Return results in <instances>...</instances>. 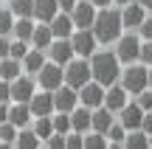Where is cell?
<instances>
[{
	"instance_id": "7bdbcfd3",
	"label": "cell",
	"mask_w": 152,
	"mask_h": 149,
	"mask_svg": "<svg viewBox=\"0 0 152 149\" xmlns=\"http://www.w3.org/2000/svg\"><path fill=\"white\" fill-rule=\"evenodd\" d=\"M138 3H141L144 9H152V0H138Z\"/></svg>"
},
{
	"instance_id": "ba28073f",
	"label": "cell",
	"mask_w": 152,
	"mask_h": 149,
	"mask_svg": "<svg viewBox=\"0 0 152 149\" xmlns=\"http://www.w3.org/2000/svg\"><path fill=\"white\" fill-rule=\"evenodd\" d=\"M104 96H107V90H104V84H99L96 79H93V82H87L85 87L79 90V101H82L85 107H90V110L104 107Z\"/></svg>"
},
{
	"instance_id": "4fadbf2b",
	"label": "cell",
	"mask_w": 152,
	"mask_h": 149,
	"mask_svg": "<svg viewBox=\"0 0 152 149\" xmlns=\"http://www.w3.org/2000/svg\"><path fill=\"white\" fill-rule=\"evenodd\" d=\"M127 96H130V90L124 87V84H110L107 87V96H104V107L107 110H113V113H121L127 107Z\"/></svg>"
},
{
	"instance_id": "4316f807",
	"label": "cell",
	"mask_w": 152,
	"mask_h": 149,
	"mask_svg": "<svg viewBox=\"0 0 152 149\" xmlns=\"http://www.w3.org/2000/svg\"><path fill=\"white\" fill-rule=\"evenodd\" d=\"M34 23H31V17H17V23H14V37L17 39H28V42H31V34H34Z\"/></svg>"
},
{
	"instance_id": "d590c367",
	"label": "cell",
	"mask_w": 152,
	"mask_h": 149,
	"mask_svg": "<svg viewBox=\"0 0 152 149\" xmlns=\"http://www.w3.org/2000/svg\"><path fill=\"white\" fill-rule=\"evenodd\" d=\"M141 62L152 65V39H141Z\"/></svg>"
},
{
	"instance_id": "9a60e30c",
	"label": "cell",
	"mask_w": 152,
	"mask_h": 149,
	"mask_svg": "<svg viewBox=\"0 0 152 149\" xmlns=\"http://www.w3.org/2000/svg\"><path fill=\"white\" fill-rule=\"evenodd\" d=\"M51 28H54V37L65 39V37H73L76 23H73V17L68 14V11H59V14H56L54 20H51Z\"/></svg>"
},
{
	"instance_id": "e0dca14e",
	"label": "cell",
	"mask_w": 152,
	"mask_h": 149,
	"mask_svg": "<svg viewBox=\"0 0 152 149\" xmlns=\"http://www.w3.org/2000/svg\"><path fill=\"white\" fill-rule=\"evenodd\" d=\"M71 121H73V129H76V132H82V135L90 132V129H93V110H90V107H85V104L76 107V110L71 113Z\"/></svg>"
},
{
	"instance_id": "7a4b0ae2",
	"label": "cell",
	"mask_w": 152,
	"mask_h": 149,
	"mask_svg": "<svg viewBox=\"0 0 152 149\" xmlns=\"http://www.w3.org/2000/svg\"><path fill=\"white\" fill-rule=\"evenodd\" d=\"M121 28H124L121 11H115V9H99V17H96V23H93V34L99 37V42H102V45L118 42Z\"/></svg>"
},
{
	"instance_id": "484cf974",
	"label": "cell",
	"mask_w": 152,
	"mask_h": 149,
	"mask_svg": "<svg viewBox=\"0 0 152 149\" xmlns=\"http://www.w3.org/2000/svg\"><path fill=\"white\" fill-rule=\"evenodd\" d=\"M39 141H42V138L34 132V127H31V129L23 127L20 135H17V144H14V146H20V149H34V146H39Z\"/></svg>"
},
{
	"instance_id": "e575fe53",
	"label": "cell",
	"mask_w": 152,
	"mask_h": 149,
	"mask_svg": "<svg viewBox=\"0 0 152 149\" xmlns=\"http://www.w3.org/2000/svg\"><path fill=\"white\" fill-rule=\"evenodd\" d=\"M135 101H138V104H141V110H152V87L141 90V93L135 96Z\"/></svg>"
},
{
	"instance_id": "83f0119b",
	"label": "cell",
	"mask_w": 152,
	"mask_h": 149,
	"mask_svg": "<svg viewBox=\"0 0 152 149\" xmlns=\"http://www.w3.org/2000/svg\"><path fill=\"white\" fill-rule=\"evenodd\" d=\"M17 135H20V127L17 124H11V121L0 124V146H14Z\"/></svg>"
},
{
	"instance_id": "cb8c5ba5",
	"label": "cell",
	"mask_w": 152,
	"mask_h": 149,
	"mask_svg": "<svg viewBox=\"0 0 152 149\" xmlns=\"http://www.w3.org/2000/svg\"><path fill=\"white\" fill-rule=\"evenodd\" d=\"M113 124H115V113L107 110V107H96V113H93V129L107 135V129L113 127Z\"/></svg>"
},
{
	"instance_id": "d6a6232c",
	"label": "cell",
	"mask_w": 152,
	"mask_h": 149,
	"mask_svg": "<svg viewBox=\"0 0 152 149\" xmlns=\"http://www.w3.org/2000/svg\"><path fill=\"white\" fill-rule=\"evenodd\" d=\"M54 129L56 132H73V121H71V113H59L56 110V116H54Z\"/></svg>"
},
{
	"instance_id": "8992f818",
	"label": "cell",
	"mask_w": 152,
	"mask_h": 149,
	"mask_svg": "<svg viewBox=\"0 0 152 149\" xmlns=\"http://www.w3.org/2000/svg\"><path fill=\"white\" fill-rule=\"evenodd\" d=\"M115 54H118V59L124 62V65L138 62V59H141V37H132V34L118 37V42H115Z\"/></svg>"
},
{
	"instance_id": "ffe728a7",
	"label": "cell",
	"mask_w": 152,
	"mask_h": 149,
	"mask_svg": "<svg viewBox=\"0 0 152 149\" xmlns=\"http://www.w3.org/2000/svg\"><path fill=\"white\" fill-rule=\"evenodd\" d=\"M31 104H26V101H14V107H9V121L17 124V127H28L31 124Z\"/></svg>"
},
{
	"instance_id": "6da1fadb",
	"label": "cell",
	"mask_w": 152,
	"mask_h": 149,
	"mask_svg": "<svg viewBox=\"0 0 152 149\" xmlns=\"http://www.w3.org/2000/svg\"><path fill=\"white\" fill-rule=\"evenodd\" d=\"M90 65H93V79H96L99 84L110 87V84L118 82V76H121V59H118L115 51H96V54L90 56Z\"/></svg>"
},
{
	"instance_id": "7c38bea8",
	"label": "cell",
	"mask_w": 152,
	"mask_h": 149,
	"mask_svg": "<svg viewBox=\"0 0 152 149\" xmlns=\"http://www.w3.org/2000/svg\"><path fill=\"white\" fill-rule=\"evenodd\" d=\"M28 104H31L34 118H39V116H51V113L56 110V104H54V90H39V93H34V99L28 101Z\"/></svg>"
},
{
	"instance_id": "b9f144b4",
	"label": "cell",
	"mask_w": 152,
	"mask_h": 149,
	"mask_svg": "<svg viewBox=\"0 0 152 149\" xmlns=\"http://www.w3.org/2000/svg\"><path fill=\"white\" fill-rule=\"evenodd\" d=\"M96 3V9H110V3H115V0H93Z\"/></svg>"
},
{
	"instance_id": "836d02e7",
	"label": "cell",
	"mask_w": 152,
	"mask_h": 149,
	"mask_svg": "<svg viewBox=\"0 0 152 149\" xmlns=\"http://www.w3.org/2000/svg\"><path fill=\"white\" fill-rule=\"evenodd\" d=\"M45 146H48V149H65L68 146V135L65 132H54L48 141H45Z\"/></svg>"
},
{
	"instance_id": "1f68e13d",
	"label": "cell",
	"mask_w": 152,
	"mask_h": 149,
	"mask_svg": "<svg viewBox=\"0 0 152 149\" xmlns=\"http://www.w3.org/2000/svg\"><path fill=\"white\" fill-rule=\"evenodd\" d=\"M14 11H11V9H0V34H6V37H9V34L11 31H14Z\"/></svg>"
},
{
	"instance_id": "ab89813d",
	"label": "cell",
	"mask_w": 152,
	"mask_h": 149,
	"mask_svg": "<svg viewBox=\"0 0 152 149\" xmlns=\"http://www.w3.org/2000/svg\"><path fill=\"white\" fill-rule=\"evenodd\" d=\"M76 3H79V0H59V11H68V14H71L76 9Z\"/></svg>"
},
{
	"instance_id": "ee69618b",
	"label": "cell",
	"mask_w": 152,
	"mask_h": 149,
	"mask_svg": "<svg viewBox=\"0 0 152 149\" xmlns=\"http://www.w3.org/2000/svg\"><path fill=\"white\" fill-rule=\"evenodd\" d=\"M118 6H127V3H135V0H115Z\"/></svg>"
},
{
	"instance_id": "5bb4252c",
	"label": "cell",
	"mask_w": 152,
	"mask_h": 149,
	"mask_svg": "<svg viewBox=\"0 0 152 149\" xmlns=\"http://www.w3.org/2000/svg\"><path fill=\"white\" fill-rule=\"evenodd\" d=\"M144 6L138 3H127V6H121V20H124V28H138L144 20H147V14H144Z\"/></svg>"
},
{
	"instance_id": "f1b7e54d",
	"label": "cell",
	"mask_w": 152,
	"mask_h": 149,
	"mask_svg": "<svg viewBox=\"0 0 152 149\" xmlns=\"http://www.w3.org/2000/svg\"><path fill=\"white\" fill-rule=\"evenodd\" d=\"M34 132H37L42 141H48L51 135L56 132V129H54V118H51V116H39L37 121H34Z\"/></svg>"
},
{
	"instance_id": "8fae6325",
	"label": "cell",
	"mask_w": 152,
	"mask_h": 149,
	"mask_svg": "<svg viewBox=\"0 0 152 149\" xmlns=\"http://www.w3.org/2000/svg\"><path fill=\"white\" fill-rule=\"evenodd\" d=\"M76 99H79V90L71 87V84H62V87L54 90V104L59 113H73L76 110Z\"/></svg>"
},
{
	"instance_id": "9c48e42d",
	"label": "cell",
	"mask_w": 152,
	"mask_h": 149,
	"mask_svg": "<svg viewBox=\"0 0 152 149\" xmlns=\"http://www.w3.org/2000/svg\"><path fill=\"white\" fill-rule=\"evenodd\" d=\"M71 17H73L76 28H93V23H96V17H99L96 3H93V0H79L76 9L71 11Z\"/></svg>"
},
{
	"instance_id": "60d3db41",
	"label": "cell",
	"mask_w": 152,
	"mask_h": 149,
	"mask_svg": "<svg viewBox=\"0 0 152 149\" xmlns=\"http://www.w3.org/2000/svg\"><path fill=\"white\" fill-rule=\"evenodd\" d=\"M6 121H9V107L0 104V124H6Z\"/></svg>"
},
{
	"instance_id": "52a82bcc",
	"label": "cell",
	"mask_w": 152,
	"mask_h": 149,
	"mask_svg": "<svg viewBox=\"0 0 152 149\" xmlns=\"http://www.w3.org/2000/svg\"><path fill=\"white\" fill-rule=\"evenodd\" d=\"M71 39H73L76 54H79V56H87V59L96 54V45H102V42H99V37L93 34V28H76Z\"/></svg>"
},
{
	"instance_id": "d6986e66",
	"label": "cell",
	"mask_w": 152,
	"mask_h": 149,
	"mask_svg": "<svg viewBox=\"0 0 152 149\" xmlns=\"http://www.w3.org/2000/svg\"><path fill=\"white\" fill-rule=\"evenodd\" d=\"M54 39H56V37H54L51 23H39V25L34 28V34H31V45H34V48H42V51H48Z\"/></svg>"
},
{
	"instance_id": "603a6c76",
	"label": "cell",
	"mask_w": 152,
	"mask_h": 149,
	"mask_svg": "<svg viewBox=\"0 0 152 149\" xmlns=\"http://www.w3.org/2000/svg\"><path fill=\"white\" fill-rule=\"evenodd\" d=\"M23 62L14 59V56H6V59H0V79H6V82H14V79L23 76Z\"/></svg>"
},
{
	"instance_id": "5b68a950",
	"label": "cell",
	"mask_w": 152,
	"mask_h": 149,
	"mask_svg": "<svg viewBox=\"0 0 152 149\" xmlns=\"http://www.w3.org/2000/svg\"><path fill=\"white\" fill-rule=\"evenodd\" d=\"M121 84H124V87L130 90L132 96H138L141 90L149 87V71H147L144 65H132V68H127V71L121 73Z\"/></svg>"
},
{
	"instance_id": "30bf717a",
	"label": "cell",
	"mask_w": 152,
	"mask_h": 149,
	"mask_svg": "<svg viewBox=\"0 0 152 149\" xmlns=\"http://www.w3.org/2000/svg\"><path fill=\"white\" fill-rule=\"evenodd\" d=\"M73 56H76V48H73V39L71 37H65V39L56 37L54 42H51V48H48V59L51 62H59V65H68Z\"/></svg>"
},
{
	"instance_id": "f35d334b",
	"label": "cell",
	"mask_w": 152,
	"mask_h": 149,
	"mask_svg": "<svg viewBox=\"0 0 152 149\" xmlns=\"http://www.w3.org/2000/svg\"><path fill=\"white\" fill-rule=\"evenodd\" d=\"M9 54H11V42H9L6 34H0V59H6Z\"/></svg>"
},
{
	"instance_id": "44dd1931",
	"label": "cell",
	"mask_w": 152,
	"mask_h": 149,
	"mask_svg": "<svg viewBox=\"0 0 152 149\" xmlns=\"http://www.w3.org/2000/svg\"><path fill=\"white\" fill-rule=\"evenodd\" d=\"M144 113L147 110H141V104H127L124 110H121V124H124L127 129H141V121H144Z\"/></svg>"
},
{
	"instance_id": "4dcf8cb0",
	"label": "cell",
	"mask_w": 152,
	"mask_h": 149,
	"mask_svg": "<svg viewBox=\"0 0 152 149\" xmlns=\"http://www.w3.org/2000/svg\"><path fill=\"white\" fill-rule=\"evenodd\" d=\"M85 146L87 149H104V146H107V135L90 129V132H85Z\"/></svg>"
},
{
	"instance_id": "2e32d148",
	"label": "cell",
	"mask_w": 152,
	"mask_h": 149,
	"mask_svg": "<svg viewBox=\"0 0 152 149\" xmlns=\"http://www.w3.org/2000/svg\"><path fill=\"white\" fill-rule=\"evenodd\" d=\"M11 99L14 101H31L34 99V82L28 76H20V79H14V82H11Z\"/></svg>"
},
{
	"instance_id": "f546056e",
	"label": "cell",
	"mask_w": 152,
	"mask_h": 149,
	"mask_svg": "<svg viewBox=\"0 0 152 149\" xmlns=\"http://www.w3.org/2000/svg\"><path fill=\"white\" fill-rule=\"evenodd\" d=\"M9 9L17 17H34V0H9Z\"/></svg>"
},
{
	"instance_id": "f6af8a7d",
	"label": "cell",
	"mask_w": 152,
	"mask_h": 149,
	"mask_svg": "<svg viewBox=\"0 0 152 149\" xmlns=\"http://www.w3.org/2000/svg\"><path fill=\"white\" fill-rule=\"evenodd\" d=\"M149 87H152V65H149Z\"/></svg>"
},
{
	"instance_id": "7402d4cb",
	"label": "cell",
	"mask_w": 152,
	"mask_h": 149,
	"mask_svg": "<svg viewBox=\"0 0 152 149\" xmlns=\"http://www.w3.org/2000/svg\"><path fill=\"white\" fill-rule=\"evenodd\" d=\"M45 62H48L45 51H42V48H34V45H31V51L23 56V68H26V73H39Z\"/></svg>"
},
{
	"instance_id": "bcb514c9",
	"label": "cell",
	"mask_w": 152,
	"mask_h": 149,
	"mask_svg": "<svg viewBox=\"0 0 152 149\" xmlns=\"http://www.w3.org/2000/svg\"><path fill=\"white\" fill-rule=\"evenodd\" d=\"M149 146H152V135H149Z\"/></svg>"
},
{
	"instance_id": "277c9868",
	"label": "cell",
	"mask_w": 152,
	"mask_h": 149,
	"mask_svg": "<svg viewBox=\"0 0 152 149\" xmlns=\"http://www.w3.org/2000/svg\"><path fill=\"white\" fill-rule=\"evenodd\" d=\"M37 82H39V87H42V90H56V87H62V84H65V65L48 59V62L42 65V71L37 73Z\"/></svg>"
},
{
	"instance_id": "74e56055",
	"label": "cell",
	"mask_w": 152,
	"mask_h": 149,
	"mask_svg": "<svg viewBox=\"0 0 152 149\" xmlns=\"http://www.w3.org/2000/svg\"><path fill=\"white\" fill-rule=\"evenodd\" d=\"M9 99H11V82L0 79V104H9Z\"/></svg>"
},
{
	"instance_id": "d4e9b609",
	"label": "cell",
	"mask_w": 152,
	"mask_h": 149,
	"mask_svg": "<svg viewBox=\"0 0 152 149\" xmlns=\"http://www.w3.org/2000/svg\"><path fill=\"white\" fill-rule=\"evenodd\" d=\"M124 146L127 149H144V146H149V135L144 129H130L124 138Z\"/></svg>"
},
{
	"instance_id": "3957f363",
	"label": "cell",
	"mask_w": 152,
	"mask_h": 149,
	"mask_svg": "<svg viewBox=\"0 0 152 149\" xmlns=\"http://www.w3.org/2000/svg\"><path fill=\"white\" fill-rule=\"evenodd\" d=\"M87 82H93V65L85 59H71L65 65V84H71V87L82 90Z\"/></svg>"
},
{
	"instance_id": "8d00e7d4",
	"label": "cell",
	"mask_w": 152,
	"mask_h": 149,
	"mask_svg": "<svg viewBox=\"0 0 152 149\" xmlns=\"http://www.w3.org/2000/svg\"><path fill=\"white\" fill-rule=\"evenodd\" d=\"M138 37L141 39H152V17H147V20L138 25Z\"/></svg>"
},
{
	"instance_id": "ac0fdd59",
	"label": "cell",
	"mask_w": 152,
	"mask_h": 149,
	"mask_svg": "<svg viewBox=\"0 0 152 149\" xmlns=\"http://www.w3.org/2000/svg\"><path fill=\"white\" fill-rule=\"evenodd\" d=\"M59 14V0H34V17L39 23H51Z\"/></svg>"
}]
</instances>
